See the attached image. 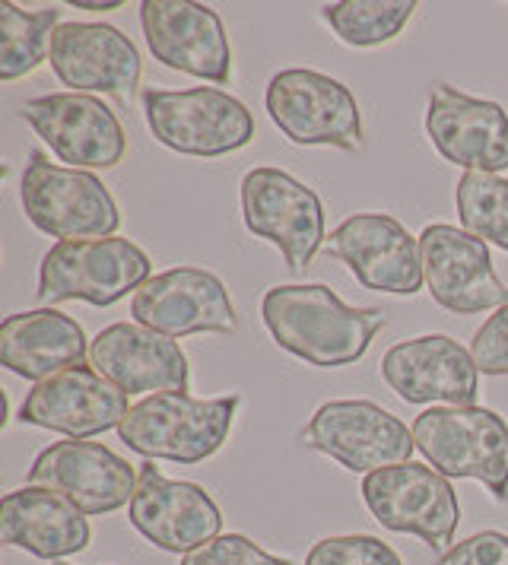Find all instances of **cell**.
Masks as SVG:
<instances>
[{
    "mask_svg": "<svg viewBox=\"0 0 508 565\" xmlns=\"http://www.w3.org/2000/svg\"><path fill=\"white\" fill-rule=\"evenodd\" d=\"M261 321L283 353L315 369H343L369 353L384 311L347 306L325 282H286L264 292Z\"/></svg>",
    "mask_w": 508,
    "mask_h": 565,
    "instance_id": "6da1fadb",
    "label": "cell"
},
{
    "mask_svg": "<svg viewBox=\"0 0 508 565\" xmlns=\"http://www.w3.org/2000/svg\"><path fill=\"white\" fill-rule=\"evenodd\" d=\"M242 394L191 397L188 391H166L137 401L118 426V436L130 451L147 461L203 463L210 461L232 436Z\"/></svg>",
    "mask_w": 508,
    "mask_h": 565,
    "instance_id": "7a4b0ae2",
    "label": "cell"
},
{
    "mask_svg": "<svg viewBox=\"0 0 508 565\" xmlns=\"http://www.w3.org/2000/svg\"><path fill=\"white\" fill-rule=\"evenodd\" d=\"M152 277L150 255L125 235L54 242L39 264V302H89L108 309Z\"/></svg>",
    "mask_w": 508,
    "mask_h": 565,
    "instance_id": "3957f363",
    "label": "cell"
},
{
    "mask_svg": "<svg viewBox=\"0 0 508 565\" xmlns=\"http://www.w3.org/2000/svg\"><path fill=\"white\" fill-rule=\"evenodd\" d=\"M416 451L448 480H477L508 505V423L489 407H430L413 426Z\"/></svg>",
    "mask_w": 508,
    "mask_h": 565,
    "instance_id": "277c9868",
    "label": "cell"
},
{
    "mask_svg": "<svg viewBox=\"0 0 508 565\" xmlns=\"http://www.w3.org/2000/svg\"><path fill=\"white\" fill-rule=\"evenodd\" d=\"M144 118L152 140L178 156L216 159L254 140V115L242 99L216 86L147 89Z\"/></svg>",
    "mask_w": 508,
    "mask_h": 565,
    "instance_id": "5b68a950",
    "label": "cell"
},
{
    "mask_svg": "<svg viewBox=\"0 0 508 565\" xmlns=\"http://www.w3.org/2000/svg\"><path fill=\"white\" fill-rule=\"evenodd\" d=\"M25 220L57 242L108 238L121 230V213L96 172L51 162L45 150H32L20 181Z\"/></svg>",
    "mask_w": 508,
    "mask_h": 565,
    "instance_id": "8992f818",
    "label": "cell"
},
{
    "mask_svg": "<svg viewBox=\"0 0 508 565\" xmlns=\"http://www.w3.org/2000/svg\"><path fill=\"white\" fill-rule=\"evenodd\" d=\"M264 105L274 128L296 147H334L343 153H359L366 147L353 89L321 71H279L267 83Z\"/></svg>",
    "mask_w": 508,
    "mask_h": 565,
    "instance_id": "52a82bcc",
    "label": "cell"
},
{
    "mask_svg": "<svg viewBox=\"0 0 508 565\" xmlns=\"http://www.w3.org/2000/svg\"><path fill=\"white\" fill-rule=\"evenodd\" d=\"M362 502L369 514L391 534H406L430 550H452L461 502L448 477L420 461L381 467L362 477Z\"/></svg>",
    "mask_w": 508,
    "mask_h": 565,
    "instance_id": "ba28073f",
    "label": "cell"
},
{
    "mask_svg": "<svg viewBox=\"0 0 508 565\" xmlns=\"http://www.w3.org/2000/svg\"><path fill=\"white\" fill-rule=\"evenodd\" d=\"M239 201L245 230L271 242L293 274L305 270L325 248V204L296 175L274 166L248 169L239 184Z\"/></svg>",
    "mask_w": 508,
    "mask_h": 565,
    "instance_id": "9c48e42d",
    "label": "cell"
},
{
    "mask_svg": "<svg viewBox=\"0 0 508 565\" xmlns=\"http://www.w3.org/2000/svg\"><path fill=\"white\" fill-rule=\"evenodd\" d=\"M299 445L337 461L350 473H375L381 467L406 463L416 451L413 433L372 401H328L311 413Z\"/></svg>",
    "mask_w": 508,
    "mask_h": 565,
    "instance_id": "30bf717a",
    "label": "cell"
},
{
    "mask_svg": "<svg viewBox=\"0 0 508 565\" xmlns=\"http://www.w3.org/2000/svg\"><path fill=\"white\" fill-rule=\"evenodd\" d=\"M23 121L67 169H115L127 156V134L121 118L99 96L86 93H49L23 105Z\"/></svg>",
    "mask_w": 508,
    "mask_h": 565,
    "instance_id": "8fae6325",
    "label": "cell"
},
{
    "mask_svg": "<svg viewBox=\"0 0 508 565\" xmlns=\"http://www.w3.org/2000/svg\"><path fill=\"white\" fill-rule=\"evenodd\" d=\"M325 252L372 292L416 296L426 286L420 235H410L404 223L391 213L347 216L328 235Z\"/></svg>",
    "mask_w": 508,
    "mask_h": 565,
    "instance_id": "7c38bea8",
    "label": "cell"
},
{
    "mask_svg": "<svg viewBox=\"0 0 508 565\" xmlns=\"http://www.w3.org/2000/svg\"><path fill=\"white\" fill-rule=\"evenodd\" d=\"M130 315L137 324L176 340L194 334H235L242 324L226 282L203 267L188 264L152 274L130 296Z\"/></svg>",
    "mask_w": 508,
    "mask_h": 565,
    "instance_id": "4fadbf2b",
    "label": "cell"
},
{
    "mask_svg": "<svg viewBox=\"0 0 508 565\" xmlns=\"http://www.w3.org/2000/svg\"><path fill=\"white\" fill-rule=\"evenodd\" d=\"M140 26L152 61L162 67L226 86L232 79V45L223 17L194 0H144Z\"/></svg>",
    "mask_w": 508,
    "mask_h": 565,
    "instance_id": "5bb4252c",
    "label": "cell"
},
{
    "mask_svg": "<svg viewBox=\"0 0 508 565\" xmlns=\"http://www.w3.org/2000/svg\"><path fill=\"white\" fill-rule=\"evenodd\" d=\"M127 521L140 537L166 553H194L223 534V512L198 483L169 480L152 461L140 463Z\"/></svg>",
    "mask_w": 508,
    "mask_h": 565,
    "instance_id": "9a60e30c",
    "label": "cell"
},
{
    "mask_svg": "<svg viewBox=\"0 0 508 565\" xmlns=\"http://www.w3.org/2000/svg\"><path fill=\"white\" fill-rule=\"evenodd\" d=\"M29 487L51 489L86 518H102L130 505L137 470L102 441L67 438L35 455L29 467Z\"/></svg>",
    "mask_w": 508,
    "mask_h": 565,
    "instance_id": "2e32d148",
    "label": "cell"
},
{
    "mask_svg": "<svg viewBox=\"0 0 508 565\" xmlns=\"http://www.w3.org/2000/svg\"><path fill=\"white\" fill-rule=\"evenodd\" d=\"M420 255L435 306L455 315H483L508 306V286L493 267L489 245L477 235L432 223L420 232Z\"/></svg>",
    "mask_w": 508,
    "mask_h": 565,
    "instance_id": "e0dca14e",
    "label": "cell"
},
{
    "mask_svg": "<svg viewBox=\"0 0 508 565\" xmlns=\"http://www.w3.org/2000/svg\"><path fill=\"white\" fill-rule=\"evenodd\" d=\"M423 128L435 153L455 169L486 175L508 169V111L493 99L467 96L448 83H432Z\"/></svg>",
    "mask_w": 508,
    "mask_h": 565,
    "instance_id": "ac0fdd59",
    "label": "cell"
},
{
    "mask_svg": "<svg viewBox=\"0 0 508 565\" xmlns=\"http://www.w3.org/2000/svg\"><path fill=\"white\" fill-rule=\"evenodd\" d=\"M381 382L413 407H474L480 369L452 337L423 334L381 356Z\"/></svg>",
    "mask_w": 508,
    "mask_h": 565,
    "instance_id": "d6986e66",
    "label": "cell"
},
{
    "mask_svg": "<svg viewBox=\"0 0 508 565\" xmlns=\"http://www.w3.org/2000/svg\"><path fill=\"white\" fill-rule=\"evenodd\" d=\"M49 64L67 93H102L130 103L144 61L137 45L108 23H61L51 35Z\"/></svg>",
    "mask_w": 508,
    "mask_h": 565,
    "instance_id": "ffe728a7",
    "label": "cell"
},
{
    "mask_svg": "<svg viewBox=\"0 0 508 565\" xmlns=\"http://www.w3.org/2000/svg\"><path fill=\"white\" fill-rule=\"evenodd\" d=\"M130 407L125 391L86 362L32 387L20 404V423L86 441L118 429Z\"/></svg>",
    "mask_w": 508,
    "mask_h": 565,
    "instance_id": "44dd1931",
    "label": "cell"
},
{
    "mask_svg": "<svg viewBox=\"0 0 508 565\" xmlns=\"http://www.w3.org/2000/svg\"><path fill=\"white\" fill-rule=\"evenodd\" d=\"M89 365L127 397L191 387V365L176 337L150 331L137 321L102 328L89 343Z\"/></svg>",
    "mask_w": 508,
    "mask_h": 565,
    "instance_id": "7402d4cb",
    "label": "cell"
},
{
    "mask_svg": "<svg viewBox=\"0 0 508 565\" xmlns=\"http://www.w3.org/2000/svg\"><path fill=\"white\" fill-rule=\"evenodd\" d=\"M89 540L93 531L86 514L51 489L20 487L0 499V543L7 550L61 563L83 553Z\"/></svg>",
    "mask_w": 508,
    "mask_h": 565,
    "instance_id": "603a6c76",
    "label": "cell"
},
{
    "mask_svg": "<svg viewBox=\"0 0 508 565\" xmlns=\"http://www.w3.org/2000/svg\"><path fill=\"white\" fill-rule=\"evenodd\" d=\"M89 337L83 324L64 311L42 306L7 315L0 324V362L25 382H45L67 369L86 365Z\"/></svg>",
    "mask_w": 508,
    "mask_h": 565,
    "instance_id": "cb8c5ba5",
    "label": "cell"
},
{
    "mask_svg": "<svg viewBox=\"0 0 508 565\" xmlns=\"http://www.w3.org/2000/svg\"><path fill=\"white\" fill-rule=\"evenodd\" d=\"M416 10V0H337L325 3L318 13L337 42L350 49H379L404 32Z\"/></svg>",
    "mask_w": 508,
    "mask_h": 565,
    "instance_id": "d4e9b609",
    "label": "cell"
},
{
    "mask_svg": "<svg viewBox=\"0 0 508 565\" xmlns=\"http://www.w3.org/2000/svg\"><path fill=\"white\" fill-rule=\"evenodd\" d=\"M64 10H20L17 3H0V79L29 77L49 61L51 35L61 26Z\"/></svg>",
    "mask_w": 508,
    "mask_h": 565,
    "instance_id": "484cf974",
    "label": "cell"
},
{
    "mask_svg": "<svg viewBox=\"0 0 508 565\" xmlns=\"http://www.w3.org/2000/svg\"><path fill=\"white\" fill-rule=\"evenodd\" d=\"M455 204L464 232L508 255V179L464 172L455 184Z\"/></svg>",
    "mask_w": 508,
    "mask_h": 565,
    "instance_id": "4316f807",
    "label": "cell"
},
{
    "mask_svg": "<svg viewBox=\"0 0 508 565\" xmlns=\"http://www.w3.org/2000/svg\"><path fill=\"white\" fill-rule=\"evenodd\" d=\"M305 565H404L401 553L372 534H340L318 540Z\"/></svg>",
    "mask_w": 508,
    "mask_h": 565,
    "instance_id": "83f0119b",
    "label": "cell"
},
{
    "mask_svg": "<svg viewBox=\"0 0 508 565\" xmlns=\"http://www.w3.org/2000/svg\"><path fill=\"white\" fill-rule=\"evenodd\" d=\"M178 565H296L286 556H274L267 550H261L252 537L245 534H220L210 543H203L201 550L181 556Z\"/></svg>",
    "mask_w": 508,
    "mask_h": 565,
    "instance_id": "f1b7e54d",
    "label": "cell"
},
{
    "mask_svg": "<svg viewBox=\"0 0 508 565\" xmlns=\"http://www.w3.org/2000/svg\"><path fill=\"white\" fill-rule=\"evenodd\" d=\"M470 356L480 375H508V306L496 309L470 340Z\"/></svg>",
    "mask_w": 508,
    "mask_h": 565,
    "instance_id": "f546056e",
    "label": "cell"
},
{
    "mask_svg": "<svg viewBox=\"0 0 508 565\" xmlns=\"http://www.w3.org/2000/svg\"><path fill=\"white\" fill-rule=\"evenodd\" d=\"M435 565H508V534L480 531L445 550Z\"/></svg>",
    "mask_w": 508,
    "mask_h": 565,
    "instance_id": "4dcf8cb0",
    "label": "cell"
},
{
    "mask_svg": "<svg viewBox=\"0 0 508 565\" xmlns=\"http://www.w3.org/2000/svg\"><path fill=\"white\" fill-rule=\"evenodd\" d=\"M67 7H74V10H89V13H112V10H121L125 3L121 0H102V3H96V0H67Z\"/></svg>",
    "mask_w": 508,
    "mask_h": 565,
    "instance_id": "1f68e13d",
    "label": "cell"
},
{
    "mask_svg": "<svg viewBox=\"0 0 508 565\" xmlns=\"http://www.w3.org/2000/svg\"><path fill=\"white\" fill-rule=\"evenodd\" d=\"M54 565H74V563H67V559H61V563H54Z\"/></svg>",
    "mask_w": 508,
    "mask_h": 565,
    "instance_id": "d6a6232c",
    "label": "cell"
}]
</instances>
